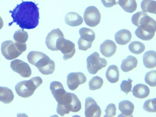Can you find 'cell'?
I'll return each mask as SVG.
<instances>
[{"mask_svg": "<svg viewBox=\"0 0 156 117\" xmlns=\"http://www.w3.org/2000/svg\"><path fill=\"white\" fill-rule=\"evenodd\" d=\"M9 12L13 19V21L9 24V26L16 23L22 29L29 30L38 26L40 18L39 8L33 2L23 1Z\"/></svg>", "mask_w": 156, "mask_h": 117, "instance_id": "1", "label": "cell"}, {"mask_svg": "<svg viewBox=\"0 0 156 117\" xmlns=\"http://www.w3.org/2000/svg\"><path fill=\"white\" fill-rule=\"evenodd\" d=\"M132 23L138 28L135 34L140 40L148 41L155 35L156 30V21L143 11L138 12L132 16Z\"/></svg>", "mask_w": 156, "mask_h": 117, "instance_id": "2", "label": "cell"}, {"mask_svg": "<svg viewBox=\"0 0 156 117\" xmlns=\"http://www.w3.org/2000/svg\"><path fill=\"white\" fill-rule=\"evenodd\" d=\"M58 102L57 112L62 116L69 114L70 112H77L81 108L80 101L75 94L62 91L55 98Z\"/></svg>", "mask_w": 156, "mask_h": 117, "instance_id": "3", "label": "cell"}, {"mask_svg": "<svg viewBox=\"0 0 156 117\" xmlns=\"http://www.w3.org/2000/svg\"><path fill=\"white\" fill-rule=\"evenodd\" d=\"M27 59L30 64L35 66L44 75L52 74L55 71V62L42 52H30L27 56Z\"/></svg>", "mask_w": 156, "mask_h": 117, "instance_id": "4", "label": "cell"}, {"mask_svg": "<svg viewBox=\"0 0 156 117\" xmlns=\"http://www.w3.org/2000/svg\"><path fill=\"white\" fill-rule=\"evenodd\" d=\"M43 81L39 76L32 77L29 80L22 81L15 86L17 94L23 98H28L33 95L35 90L41 85Z\"/></svg>", "mask_w": 156, "mask_h": 117, "instance_id": "5", "label": "cell"}, {"mask_svg": "<svg viewBox=\"0 0 156 117\" xmlns=\"http://www.w3.org/2000/svg\"><path fill=\"white\" fill-rule=\"evenodd\" d=\"M27 50L25 43H15L12 40H6L1 44V52L3 57L8 60H12L21 55Z\"/></svg>", "mask_w": 156, "mask_h": 117, "instance_id": "6", "label": "cell"}, {"mask_svg": "<svg viewBox=\"0 0 156 117\" xmlns=\"http://www.w3.org/2000/svg\"><path fill=\"white\" fill-rule=\"evenodd\" d=\"M86 62L88 72L93 74H96L98 71L106 67L108 64L106 59L100 57L97 52H94L90 55Z\"/></svg>", "mask_w": 156, "mask_h": 117, "instance_id": "7", "label": "cell"}, {"mask_svg": "<svg viewBox=\"0 0 156 117\" xmlns=\"http://www.w3.org/2000/svg\"><path fill=\"white\" fill-rule=\"evenodd\" d=\"M80 37L77 42L79 50H87L92 46V43L95 39V34L90 29L83 28L79 30Z\"/></svg>", "mask_w": 156, "mask_h": 117, "instance_id": "8", "label": "cell"}, {"mask_svg": "<svg viewBox=\"0 0 156 117\" xmlns=\"http://www.w3.org/2000/svg\"><path fill=\"white\" fill-rule=\"evenodd\" d=\"M56 47L57 51H61L63 54V59L65 61L72 58L76 53L75 44L64 37L58 39Z\"/></svg>", "mask_w": 156, "mask_h": 117, "instance_id": "9", "label": "cell"}, {"mask_svg": "<svg viewBox=\"0 0 156 117\" xmlns=\"http://www.w3.org/2000/svg\"><path fill=\"white\" fill-rule=\"evenodd\" d=\"M83 17L86 24L91 27L97 26L100 23L101 19L99 10L94 6H90L86 8Z\"/></svg>", "mask_w": 156, "mask_h": 117, "instance_id": "10", "label": "cell"}, {"mask_svg": "<svg viewBox=\"0 0 156 117\" xmlns=\"http://www.w3.org/2000/svg\"><path fill=\"white\" fill-rule=\"evenodd\" d=\"M10 67L13 71L23 77H29L31 75L32 71L30 66L23 60L15 59L11 62Z\"/></svg>", "mask_w": 156, "mask_h": 117, "instance_id": "11", "label": "cell"}, {"mask_svg": "<svg viewBox=\"0 0 156 117\" xmlns=\"http://www.w3.org/2000/svg\"><path fill=\"white\" fill-rule=\"evenodd\" d=\"M86 81V76L83 73L72 72L67 75V84L69 89L74 91L80 85L84 84Z\"/></svg>", "mask_w": 156, "mask_h": 117, "instance_id": "12", "label": "cell"}, {"mask_svg": "<svg viewBox=\"0 0 156 117\" xmlns=\"http://www.w3.org/2000/svg\"><path fill=\"white\" fill-rule=\"evenodd\" d=\"M85 107V115L86 117H101V108L93 98L89 97L86 98Z\"/></svg>", "mask_w": 156, "mask_h": 117, "instance_id": "13", "label": "cell"}, {"mask_svg": "<svg viewBox=\"0 0 156 117\" xmlns=\"http://www.w3.org/2000/svg\"><path fill=\"white\" fill-rule=\"evenodd\" d=\"M61 37H64V35L59 28L52 30L48 34L46 38L45 44L49 50L57 51L56 44L58 39Z\"/></svg>", "mask_w": 156, "mask_h": 117, "instance_id": "14", "label": "cell"}, {"mask_svg": "<svg viewBox=\"0 0 156 117\" xmlns=\"http://www.w3.org/2000/svg\"><path fill=\"white\" fill-rule=\"evenodd\" d=\"M117 46L112 40H106L100 46V51L102 55L106 57H110L116 53Z\"/></svg>", "mask_w": 156, "mask_h": 117, "instance_id": "15", "label": "cell"}, {"mask_svg": "<svg viewBox=\"0 0 156 117\" xmlns=\"http://www.w3.org/2000/svg\"><path fill=\"white\" fill-rule=\"evenodd\" d=\"M134 105L128 100L122 101L119 104V109L121 112L118 117H132L134 110Z\"/></svg>", "mask_w": 156, "mask_h": 117, "instance_id": "16", "label": "cell"}, {"mask_svg": "<svg viewBox=\"0 0 156 117\" xmlns=\"http://www.w3.org/2000/svg\"><path fill=\"white\" fill-rule=\"evenodd\" d=\"M132 36L131 33L129 30L123 29L116 32L115 38V41L119 45H124L131 40Z\"/></svg>", "mask_w": 156, "mask_h": 117, "instance_id": "17", "label": "cell"}, {"mask_svg": "<svg viewBox=\"0 0 156 117\" xmlns=\"http://www.w3.org/2000/svg\"><path fill=\"white\" fill-rule=\"evenodd\" d=\"M132 92L135 97L142 99L148 96L150 94V89L145 84H140L134 86Z\"/></svg>", "mask_w": 156, "mask_h": 117, "instance_id": "18", "label": "cell"}, {"mask_svg": "<svg viewBox=\"0 0 156 117\" xmlns=\"http://www.w3.org/2000/svg\"><path fill=\"white\" fill-rule=\"evenodd\" d=\"M65 21L66 23L69 26L76 27L82 24L83 19L77 13L70 12L66 15Z\"/></svg>", "mask_w": 156, "mask_h": 117, "instance_id": "19", "label": "cell"}, {"mask_svg": "<svg viewBox=\"0 0 156 117\" xmlns=\"http://www.w3.org/2000/svg\"><path fill=\"white\" fill-rule=\"evenodd\" d=\"M138 63L136 57L133 56H128L122 60L120 67L123 72H128L136 67Z\"/></svg>", "mask_w": 156, "mask_h": 117, "instance_id": "20", "label": "cell"}, {"mask_svg": "<svg viewBox=\"0 0 156 117\" xmlns=\"http://www.w3.org/2000/svg\"><path fill=\"white\" fill-rule=\"evenodd\" d=\"M144 66L147 68L153 69L156 66V53L155 51L149 50L143 57Z\"/></svg>", "mask_w": 156, "mask_h": 117, "instance_id": "21", "label": "cell"}, {"mask_svg": "<svg viewBox=\"0 0 156 117\" xmlns=\"http://www.w3.org/2000/svg\"><path fill=\"white\" fill-rule=\"evenodd\" d=\"M106 76L108 82L112 84L118 82L119 78V69L118 67L115 65L109 66L106 71Z\"/></svg>", "mask_w": 156, "mask_h": 117, "instance_id": "22", "label": "cell"}, {"mask_svg": "<svg viewBox=\"0 0 156 117\" xmlns=\"http://www.w3.org/2000/svg\"><path fill=\"white\" fill-rule=\"evenodd\" d=\"M14 98V95L11 89L0 86V101L5 104H9L12 102Z\"/></svg>", "mask_w": 156, "mask_h": 117, "instance_id": "23", "label": "cell"}, {"mask_svg": "<svg viewBox=\"0 0 156 117\" xmlns=\"http://www.w3.org/2000/svg\"><path fill=\"white\" fill-rule=\"evenodd\" d=\"M118 4L124 11L129 13H133L137 8L136 0H119Z\"/></svg>", "mask_w": 156, "mask_h": 117, "instance_id": "24", "label": "cell"}, {"mask_svg": "<svg viewBox=\"0 0 156 117\" xmlns=\"http://www.w3.org/2000/svg\"><path fill=\"white\" fill-rule=\"evenodd\" d=\"M140 6L143 12L156 14V1L154 0H143Z\"/></svg>", "mask_w": 156, "mask_h": 117, "instance_id": "25", "label": "cell"}, {"mask_svg": "<svg viewBox=\"0 0 156 117\" xmlns=\"http://www.w3.org/2000/svg\"><path fill=\"white\" fill-rule=\"evenodd\" d=\"M145 49L144 44L139 41L132 42L129 45V49L130 52L136 55H139L143 53Z\"/></svg>", "mask_w": 156, "mask_h": 117, "instance_id": "26", "label": "cell"}, {"mask_svg": "<svg viewBox=\"0 0 156 117\" xmlns=\"http://www.w3.org/2000/svg\"><path fill=\"white\" fill-rule=\"evenodd\" d=\"M28 38V35L26 31L20 29L15 32L13 39L16 42L20 43H26Z\"/></svg>", "mask_w": 156, "mask_h": 117, "instance_id": "27", "label": "cell"}, {"mask_svg": "<svg viewBox=\"0 0 156 117\" xmlns=\"http://www.w3.org/2000/svg\"><path fill=\"white\" fill-rule=\"evenodd\" d=\"M103 84V80L102 78L99 76H94L89 81V89L91 91H95L101 89Z\"/></svg>", "mask_w": 156, "mask_h": 117, "instance_id": "28", "label": "cell"}, {"mask_svg": "<svg viewBox=\"0 0 156 117\" xmlns=\"http://www.w3.org/2000/svg\"><path fill=\"white\" fill-rule=\"evenodd\" d=\"M146 83L151 87L156 86V71L153 70L150 71L146 74L145 77Z\"/></svg>", "mask_w": 156, "mask_h": 117, "instance_id": "29", "label": "cell"}, {"mask_svg": "<svg viewBox=\"0 0 156 117\" xmlns=\"http://www.w3.org/2000/svg\"><path fill=\"white\" fill-rule=\"evenodd\" d=\"M156 98L147 100L144 103L143 109L148 112H156Z\"/></svg>", "mask_w": 156, "mask_h": 117, "instance_id": "30", "label": "cell"}, {"mask_svg": "<svg viewBox=\"0 0 156 117\" xmlns=\"http://www.w3.org/2000/svg\"><path fill=\"white\" fill-rule=\"evenodd\" d=\"M132 82L133 81L130 79V77L129 78L128 81L124 80L122 81L120 85L121 91L126 93V95L131 91Z\"/></svg>", "mask_w": 156, "mask_h": 117, "instance_id": "31", "label": "cell"}, {"mask_svg": "<svg viewBox=\"0 0 156 117\" xmlns=\"http://www.w3.org/2000/svg\"><path fill=\"white\" fill-rule=\"evenodd\" d=\"M116 108L115 105L113 103L108 105L105 110L106 114L104 117H112L116 115Z\"/></svg>", "mask_w": 156, "mask_h": 117, "instance_id": "32", "label": "cell"}, {"mask_svg": "<svg viewBox=\"0 0 156 117\" xmlns=\"http://www.w3.org/2000/svg\"><path fill=\"white\" fill-rule=\"evenodd\" d=\"M101 3L105 7L111 8L117 4L116 0H101Z\"/></svg>", "mask_w": 156, "mask_h": 117, "instance_id": "33", "label": "cell"}, {"mask_svg": "<svg viewBox=\"0 0 156 117\" xmlns=\"http://www.w3.org/2000/svg\"><path fill=\"white\" fill-rule=\"evenodd\" d=\"M3 22L2 19L0 16V30L3 28Z\"/></svg>", "mask_w": 156, "mask_h": 117, "instance_id": "34", "label": "cell"}]
</instances>
